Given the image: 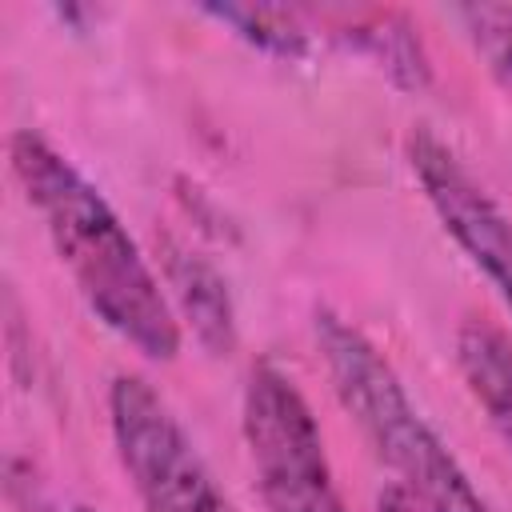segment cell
Returning a JSON list of instances; mask_svg holds the SVG:
<instances>
[{
  "label": "cell",
  "instance_id": "1",
  "mask_svg": "<svg viewBox=\"0 0 512 512\" xmlns=\"http://www.w3.org/2000/svg\"><path fill=\"white\" fill-rule=\"evenodd\" d=\"M8 160L24 200L44 220V232L92 316L144 360H176V308L100 188L36 128H16L8 136Z\"/></svg>",
  "mask_w": 512,
  "mask_h": 512
},
{
  "label": "cell",
  "instance_id": "2",
  "mask_svg": "<svg viewBox=\"0 0 512 512\" xmlns=\"http://www.w3.org/2000/svg\"><path fill=\"white\" fill-rule=\"evenodd\" d=\"M312 340L340 408L396 472V488L420 512H492L460 456L412 404L392 360L352 320L332 308H316Z\"/></svg>",
  "mask_w": 512,
  "mask_h": 512
},
{
  "label": "cell",
  "instance_id": "3",
  "mask_svg": "<svg viewBox=\"0 0 512 512\" xmlns=\"http://www.w3.org/2000/svg\"><path fill=\"white\" fill-rule=\"evenodd\" d=\"M240 428L264 512H348L316 412L280 364L260 360L248 372Z\"/></svg>",
  "mask_w": 512,
  "mask_h": 512
},
{
  "label": "cell",
  "instance_id": "4",
  "mask_svg": "<svg viewBox=\"0 0 512 512\" xmlns=\"http://www.w3.org/2000/svg\"><path fill=\"white\" fill-rule=\"evenodd\" d=\"M108 432L144 512H236L180 416L148 380L112 376Z\"/></svg>",
  "mask_w": 512,
  "mask_h": 512
},
{
  "label": "cell",
  "instance_id": "5",
  "mask_svg": "<svg viewBox=\"0 0 512 512\" xmlns=\"http://www.w3.org/2000/svg\"><path fill=\"white\" fill-rule=\"evenodd\" d=\"M404 160L440 228L512 312V216L492 200V192L432 128L408 132Z\"/></svg>",
  "mask_w": 512,
  "mask_h": 512
},
{
  "label": "cell",
  "instance_id": "6",
  "mask_svg": "<svg viewBox=\"0 0 512 512\" xmlns=\"http://www.w3.org/2000/svg\"><path fill=\"white\" fill-rule=\"evenodd\" d=\"M160 272H164V284H168L164 292L176 308V320H188L200 348H208L212 356L236 352L240 332H236V308H232L224 272L196 248L180 244L176 236L160 240Z\"/></svg>",
  "mask_w": 512,
  "mask_h": 512
},
{
  "label": "cell",
  "instance_id": "7",
  "mask_svg": "<svg viewBox=\"0 0 512 512\" xmlns=\"http://www.w3.org/2000/svg\"><path fill=\"white\" fill-rule=\"evenodd\" d=\"M332 36L340 44H348L356 56L372 60V68H380L404 92H424L432 84V60H428L420 32L412 28L408 16H400L392 8L336 12Z\"/></svg>",
  "mask_w": 512,
  "mask_h": 512
},
{
  "label": "cell",
  "instance_id": "8",
  "mask_svg": "<svg viewBox=\"0 0 512 512\" xmlns=\"http://www.w3.org/2000/svg\"><path fill=\"white\" fill-rule=\"evenodd\" d=\"M456 368L492 432L512 452V336L492 320H464L456 328Z\"/></svg>",
  "mask_w": 512,
  "mask_h": 512
},
{
  "label": "cell",
  "instance_id": "9",
  "mask_svg": "<svg viewBox=\"0 0 512 512\" xmlns=\"http://www.w3.org/2000/svg\"><path fill=\"white\" fill-rule=\"evenodd\" d=\"M204 16L232 28L244 44L256 52L280 56V60H304L312 52V28L304 12L296 8H272V4H204Z\"/></svg>",
  "mask_w": 512,
  "mask_h": 512
},
{
  "label": "cell",
  "instance_id": "10",
  "mask_svg": "<svg viewBox=\"0 0 512 512\" xmlns=\"http://www.w3.org/2000/svg\"><path fill=\"white\" fill-rule=\"evenodd\" d=\"M452 16L464 24L492 80L512 96V4H472V8H456Z\"/></svg>",
  "mask_w": 512,
  "mask_h": 512
},
{
  "label": "cell",
  "instance_id": "11",
  "mask_svg": "<svg viewBox=\"0 0 512 512\" xmlns=\"http://www.w3.org/2000/svg\"><path fill=\"white\" fill-rule=\"evenodd\" d=\"M376 512H420V508L392 484V488H384V492L376 496Z\"/></svg>",
  "mask_w": 512,
  "mask_h": 512
},
{
  "label": "cell",
  "instance_id": "12",
  "mask_svg": "<svg viewBox=\"0 0 512 512\" xmlns=\"http://www.w3.org/2000/svg\"><path fill=\"white\" fill-rule=\"evenodd\" d=\"M72 512H96V508H72Z\"/></svg>",
  "mask_w": 512,
  "mask_h": 512
}]
</instances>
